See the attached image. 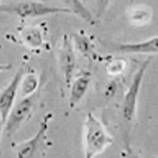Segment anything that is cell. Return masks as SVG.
Returning a JSON list of instances; mask_svg holds the SVG:
<instances>
[{
  "instance_id": "obj_4",
  "label": "cell",
  "mask_w": 158,
  "mask_h": 158,
  "mask_svg": "<svg viewBox=\"0 0 158 158\" xmlns=\"http://www.w3.org/2000/svg\"><path fill=\"white\" fill-rule=\"evenodd\" d=\"M33 97L34 94L26 96L11 108L4 123V130L6 136H12L19 129L22 123L30 116L34 105Z\"/></svg>"
},
{
  "instance_id": "obj_12",
  "label": "cell",
  "mask_w": 158,
  "mask_h": 158,
  "mask_svg": "<svg viewBox=\"0 0 158 158\" xmlns=\"http://www.w3.org/2000/svg\"><path fill=\"white\" fill-rule=\"evenodd\" d=\"M20 85L22 87V94L26 96L32 95L36 93L39 86V79L36 74H30L22 77Z\"/></svg>"
},
{
  "instance_id": "obj_6",
  "label": "cell",
  "mask_w": 158,
  "mask_h": 158,
  "mask_svg": "<svg viewBox=\"0 0 158 158\" xmlns=\"http://www.w3.org/2000/svg\"><path fill=\"white\" fill-rule=\"evenodd\" d=\"M24 76V68L20 67L15 76L11 79L10 82L0 94V115L2 116L4 123L9 115L11 108L15 105L20 83Z\"/></svg>"
},
{
  "instance_id": "obj_10",
  "label": "cell",
  "mask_w": 158,
  "mask_h": 158,
  "mask_svg": "<svg viewBox=\"0 0 158 158\" xmlns=\"http://www.w3.org/2000/svg\"><path fill=\"white\" fill-rule=\"evenodd\" d=\"M67 6L72 14H74L88 23H94V18L88 8L84 5L81 0H60Z\"/></svg>"
},
{
  "instance_id": "obj_17",
  "label": "cell",
  "mask_w": 158,
  "mask_h": 158,
  "mask_svg": "<svg viewBox=\"0 0 158 158\" xmlns=\"http://www.w3.org/2000/svg\"><path fill=\"white\" fill-rule=\"evenodd\" d=\"M3 126L4 122L2 120V116L0 115V155L2 154V131H3Z\"/></svg>"
},
{
  "instance_id": "obj_18",
  "label": "cell",
  "mask_w": 158,
  "mask_h": 158,
  "mask_svg": "<svg viewBox=\"0 0 158 158\" xmlns=\"http://www.w3.org/2000/svg\"><path fill=\"white\" fill-rule=\"evenodd\" d=\"M5 68H6L5 66H3V67H2V66H0V70H2V69H5Z\"/></svg>"
},
{
  "instance_id": "obj_8",
  "label": "cell",
  "mask_w": 158,
  "mask_h": 158,
  "mask_svg": "<svg viewBox=\"0 0 158 158\" xmlns=\"http://www.w3.org/2000/svg\"><path fill=\"white\" fill-rule=\"evenodd\" d=\"M115 47L117 51L123 53L156 55L158 52V37L157 36H155L144 41L120 44H116Z\"/></svg>"
},
{
  "instance_id": "obj_19",
  "label": "cell",
  "mask_w": 158,
  "mask_h": 158,
  "mask_svg": "<svg viewBox=\"0 0 158 158\" xmlns=\"http://www.w3.org/2000/svg\"><path fill=\"white\" fill-rule=\"evenodd\" d=\"M0 1H1V0H0Z\"/></svg>"
},
{
  "instance_id": "obj_11",
  "label": "cell",
  "mask_w": 158,
  "mask_h": 158,
  "mask_svg": "<svg viewBox=\"0 0 158 158\" xmlns=\"http://www.w3.org/2000/svg\"><path fill=\"white\" fill-rule=\"evenodd\" d=\"M74 43L76 49L85 57L89 59V61H92L91 59H95L97 55L94 52L90 40L85 35L81 33L74 34Z\"/></svg>"
},
{
  "instance_id": "obj_7",
  "label": "cell",
  "mask_w": 158,
  "mask_h": 158,
  "mask_svg": "<svg viewBox=\"0 0 158 158\" xmlns=\"http://www.w3.org/2000/svg\"><path fill=\"white\" fill-rule=\"evenodd\" d=\"M53 117L52 113H48L44 116L43 119L40 123L36 134L31 138L29 140L19 144L17 146V157L18 158H30L34 156L36 150L39 146L42 138L44 137L48 130L49 122Z\"/></svg>"
},
{
  "instance_id": "obj_9",
  "label": "cell",
  "mask_w": 158,
  "mask_h": 158,
  "mask_svg": "<svg viewBox=\"0 0 158 158\" xmlns=\"http://www.w3.org/2000/svg\"><path fill=\"white\" fill-rule=\"evenodd\" d=\"M90 81H91L90 74L84 73L74 79L73 82H71L69 87L70 88V101H69L70 108H75L82 100L88 90Z\"/></svg>"
},
{
  "instance_id": "obj_15",
  "label": "cell",
  "mask_w": 158,
  "mask_h": 158,
  "mask_svg": "<svg viewBox=\"0 0 158 158\" xmlns=\"http://www.w3.org/2000/svg\"><path fill=\"white\" fill-rule=\"evenodd\" d=\"M125 68H126V64L124 59H115L110 63L108 67V71L110 74L116 75L121 74Z\"/></svg>"
},
{
  "instance_id": "obj_14",
  "label": "cell",
  "mask_w": 158,
  "mask_h": 158,
  "mask_svg": "<svg viewBox=\"0 0 158 158\" xmlns=\"http://www.w3.org/2000/svg\"><path fill=\"white\" fill-rule=\"evenodd\" d=\"M25 40L31 47H37L42 42L40 32L34 29L28 31L25 34Z\"/></svg>"
},
{
  "instance_id": "obj_2",
  "label": "cell",
  "mask_w": 158,
  "mask_h": 158,
  "mask_svg": "<svg viewBox=\"0 0 158 158\" xmlns=\"http://www.w3.org/2000/svg\"><path fill=\"white\" fill-rule=\"evenodd\" d=\"M0 13L16 15L21 18H38L55 14H72L67 7L47 5L33 0H26L10 5H0Z\"/></svg>"
},
{
  "instance_id": "obj_13",
  "label": "cell",
  "mask_w": 158,
  "mask_h": 158,
  "mask_svg": "<svg viewBox=\"0 0 158 158\" xmlns=\"http://www.w3.org/2000/svg\"><path fill=\"white\" fill-rule=\"evenodd\" d=\"M151 18L150 10L148 7H137L134 9L131 14V19L136 23H146Z\"/></svg>"
},
{
  "instance_id": "obj_1",
  "label": "cell",
  "mask_w": 158,
  "mask_h": 158,
  "mask_svg": "<svg viewBox=\"0 0 158 158\" xmlns=\"http://www.w3.org/2000/svg\"><path fill=\"white\" fill-rule=\"evenodd\" d=\"M85 156L95 157L113 143V138L108 133L102 123L93 113L87 114L84 124Z\"/></svg>"
},
{
  "instance_id": "obj_16",
  "label": "cell",
  "mask_w": 158,
  "mask_h": 158,
  "mask_svg": "<svg viewBox=\"0 0 158 158\" xmlns=\"http://www.w3.org/2000/svg\"><path fill=\"white\" fill-rule=\"evenodd\" d=\"M111 0H97V17L100 18L106 11L109 6Z\"/></svg>"
},
{
  "instance_id": "obj_3",
  "label": "cell",
  "mask_w": 158,
  "mask_h": 158,
  "mask_svg": "<svg viewBox=\"0 0 158 158\" xmlns=\"http://www.w3.org/2000/svg\"><path fill=\"white\" fill-rule=\"evenodd\" d=\"M149 65V60H146L141 65V67L134 75L132 81L124 97L122 107L123 116L127 122H131L136 115L138 96L140 94L144 76Z\"/></svg>"
},
{
  "instance_id": "obj_5",
  "label": "cell",
  "mask_w": 158,
  "mask_h": 158,
  "mask_svg": "<svg viewBox=\"0 0 158 158\" xmlns=\"http://www.w3.org/2000/svg\"><path fill=\"white\" fill-rule=\"evenodd\" d=\"M59 64L67 86L70 87L75 70L74 44L70 38L64 35L59 52Z\"/></svg>"
}]
</instances>
